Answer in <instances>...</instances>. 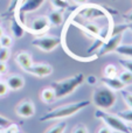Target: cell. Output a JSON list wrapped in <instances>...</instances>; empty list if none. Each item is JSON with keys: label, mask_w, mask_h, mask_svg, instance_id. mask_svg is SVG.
Masks as SVG:
<instances>
[{"label": "cell", "mask_w": 132, "mask_h": 133, "mask_svg": "<svg viewBox=\"0 0 132 133\" xmlns=\"http://www.w3.org/2000/svg\"><path fill=\"white\" fill-rule=\"evenodd\" d=\"M84 79H85L84 75L80 72V74L71 76V77L64 78V79L57 81V82H53L50 84V87L53 88L54 92H55V98L60 99V98L68 96V95L72 94L84 82Z\"/></svg>", "instance_id": "cell-1"}, {"label": "cell", "mask_w": 132, "mask_h": 133, "mask_svg": "<svg viewBox=\"0 0 132 133\" xmlns=\"http://www.w3.org/2000/svg\"><path fill=\"white\" fill-rule=\"evenodd\" d=\"M90 105V101H81L77 103H71L68 105H63L60 108H56L47 112L44 116L40 118V122H47V120L53 119H61V118H67L70 116L75 115L76 112L85 109L87 106Z\"/></svg>", "instance_id": "cell-2"}, {"label": "cell", "mask_w": 132, "mask_h": 133, "mask_svg": "<svg viewBox=\"0 0 132 133\" xmlns=\"http://www.w3.org/2000/svg\"><path fill=\"white\" fill-rule=\"evenodd\" d=\"M116 95L115 91L109 89L108 87H101L94 91L93 102L101 110H109L116 103Z\"/></svg>", "instance_id": "cell-3"}, {"label": "cell", "mask_w": 132, "mask_h": 133, "mask_svg": "<svg viewBox=\"0 0 132 133\" xmlns=\"http://www.w3.org/2000/svg\"><path fill=\"white\" fill-rule=\"evenodd\" d=\"M95 117L103 120L107 124V126L112 131H116L119 133H132L129 126L125 124L124 120H122L117 115L105 112L104 110H97L95 112Z\"/></svg>", "instance_id": "cell-4"}, {"label": "cell", "mask_w": 132, "mask_h": 133, "mask_svg": "<svg viewBox=\"0 0 132 133\" xmlns=\"http://www.w3.org/2000/svg\"><path fill=\"white\" fill-rule=\"evenodd\" d=\"M44 1H46V0H20V5L18 6V16H16L18 20L23 25V14L35 12L36 9H39L40 7L43 5ZM16 2H18V0L14 1L13 6Z\"/></svg>", "instance_id": "cell-5"}, {"label": "cell", "mask_w": 132, "mask_h": 133, "mask_svg": "<svg viewBox=\"0 0 132 133\" xmlns=\"http://www.w3.org/2000/svg\"><path fill=\"white\" fill-rule=\"evenodd\" d=\"M77 15L82 16L83 19H96L101 18V16H108V13L104 8H102L101 6L97 5H91V4H84L82 5V7L77 11Z\"/></svg>", "instance_id": "cell-6"}, {"label": "cell", "mask_w": 132, "mask_h": 133, "mask_svg": "<svg viewBox=\"0 0 132 133\" xmlns=\"http://www.w3.org/2000/svg\"><path fill=\"white\" fill-rule=\"evenodd\" d=\"M61 43V39L57 36H39L32 41V44L43 51H51Z\"/></svg>", "instance_id": "cell-7"}, {"label": "cell", "mask_w": 132, "mask_h": 133, "mask_svg": "<svg viewBox=\"0 0 132 133\" xmlns=\"http://www.w3.org/2000/svg\"><path fill=\"white\" fill-rule=\"evenodd\" d=\"M122 39H123V34H116V35H110L109 39L107 41L103 42V44L100 47L98 50V55L103 56L107 55L109 53L116 50V48L122 43Z\"/></svg>", "instance_id": "cell-8"}, {"label": "cell", "mask_w": 132, "mask_h": 133, "mask_svg": "<svg viewBox=\"0 0 132 133\" xmlns=\"http://www.w3.org/2000/svg\"><path fill=\"white\" fill-rule=\"evenodd\" d=\"M50 27V23H49L48 16H37L34 20L30 22V25L28 26V30L33 34H43Z\"/></svg>", "instance_id": "cell-9"}, {"label": "cell", "mask_w": 132, "mask_h": 133, "mask_svg": "<svg viewBox=\"0 0 132 133\" xmlns=\"http://www.w3.org/2000/svg\"><path fill=\"white\" fill-rule=\"evenodd\" d=\"M27 72L37 76V77H46L53 72V66L50 64H47V63H39V64L33 63V65L28 69Z\"/></svg>", "instance_id": "cell-10"}, {"label": "cell", "mask_w": 132, "mask_h": 133, "mask_svg": "<svg viewBox=\"0 0 132 133\" xmlns=\"http://www.w3.org/2000/svg\"><path fill=\"white\" fill-rule=\"evenodd\" d=\"M35 113L34 104L30 101H23L16 106V115L22 118H29L33 117Z\"/></svg>", "instance_id": "cell-11"}, {"label": "cell", "mask_w": 132, "mask_h": 133, "mask_svg": "<svg viewBox=\"0 0 132 133\" xmlns=\"http://www.w3.org/2000/svg\"><path fill=\"white\" fill-rule=\"evenodd\" d=\"M101 81L103 82V84H104L105 87H108L109 89H111L112 91H121V90H123L124 88H125L124 83L122 82L118 77H116V76H114V77L104 76V77H102Z\"/></svg>", "instance_id": "cell-12"}, {"label": "cell", "mask_w": 132, "mask_h": 133, "mask_svg": "<svg viewBox=\"0 0 132 133\" xmlns=\"http://www.w3.org/2000/svg\"><path fill=\"white\" fill-rule=\"evenodd\" d=\"M15 62L18 63L19 66H21L25 71H27L28 69L33 65L32 56H30V54L27 53V51H20V53L16 54Z\"/></svg>", "instance_id": "cell-13"}, {"label": "cell", "mask_w": 132, "mask_h": 133, "mask_svg": "<svg viewBox=\"0 0 132 133\" xmlns=\"http://www.w3.org/2000/svg\"><path fill=\"white\" fill-rule=\"evenodd\" d=\"M6 84L8 87V90H20L23 88L25 85V79H23L22 76H19V75H12L7 78L6 81Z\"/></svg>", "instance_id": "cell-14"}, {"label": "cell", "mask_w": 132, "mask_h": 133, "mask_svg": "<svg viewBox=\"0 0 132 133\" xmlns=\"http://www.w3.org/2000/svg\"><path fill=\"white\" fill-rule=\"evenodd\" d=\"M11 29H12V33H13L14 37H16V39L22 37L23 34H25V30H26L25 29V26H23L22 23L18 20V18H16V16H14V18L12 19Z\"/></svg>", "instance_id": "cell-15"}, {"label": "cell", "mask_w": 132, "mask_h": 133, "mask_svg": "<svg viewBox=\"0 0 132 133\" xmlns=\"http://www.w3.org/2000/svg\"><path fill=\"white\" fill-rule=\"evenodd\" d=\"M49 23L53 26H60L63 22V12L62 9H54L48 14Z\"/></svg>", "instance_id": "cell-16"}, {"label": "cell", "mask_w": 132, "mask_h": 133, "mask_svg": "<svg viewBox=\"0 0 132 133\" xmlns=\"http://www.w3.org/2000/svg\"><path fill=\"white\" fill-rule=\"evenodd\" d=\"M41 99L47 104H50L55 101V92H54L53 88L48 87V88H44L43 90L41 91Z\"/></svg>", "instance_id": "cell-17"}, {"label": "cell", "mask_w": 132, "mask_h": 133, "mask_svg": "<svg viewBox=\"0 0 132 133\" xmlns=\"http://www.w3.org/2000/svg\"><path fill=\"white\" fill-rule=\"evenodd\" d=\"M80 26H81L88 34L94 35V36H100L101 35V28L98 27L97 25H95V23L88 22V23H82V25H80Z\"/></svg>", "instance_id": "cell-18"}, {"label": "cell", "mask_w": 132, "mask_h": 133, "mask_svg": "<svg viewBox=\"0 0 132 133\" xmlns=\"http://www.w3.org/2000/svg\"><path fill=\"white\" fill-rule=\"evenodd\" d=\"M117 54L122 56H125V57H132V44H119L116 48Z\"/></svg>", "instance_id": "cell-19"}, {"label": "cell", "mask_w": 132, "mask_h": 133, "mask_svg": "<svg viewBox=\"0 0 132 133\" xmlns=\"http://www.w3.org/2000/svg\"><path fill=\"white\" fill-rule=\"evenodd\" d=\"M118 78L124 83V85H131L132 84V72L128 70H124L119 74Z\"/></svg>", "instance_id": "cell-20"}, {"label": "cell", "mask_w": 132, "mask_h": 133, "mask_svg": "<svg viewBox=\"0 0 132 133\" xmlns=\"http://www.w3.org/2000/svg\"><path fill=\"white\" fill-rule=\"evenodd\" d=\"M65 129H67V123L61 122V123H58V124L54 125L53 127H50L46 133H63Z\"/></svg>", "instance_id": "cell-21"}, {"label": "cell", "mask_w": 132, "mask_h": 133, "mask_svg": "<svg viewBox=\"0 0 132 133\" xmlns=\"http://www.w3.org/2000/svg\"><path fill=\"white\" fill-rule=\"evenodd\" d=\"M128 29V23H119V25H115L111 29V33L109 35H116V34H123L125 30Z\"/></svg>", "instance_id": "cell-22"}, {"label": "cell", "mask_w": 132, "mask_h": 133, "mask_svg": "<svg viewBox=\"0 0 132 133\" xmlns=\"http://www.w3.org/2000/svg\"><path fill=\"white\" fill-rule=\"evenodd\" d=\"M119 118L124 122H129V123H132V109L130 110H125V111H121V112L117 113Z\"/></svg>", "instance_id": "cell-23"}, {"label": "cell", "mask_w": 132, "mask_h": 133, "mask_svg": "<svg viewBox=\"0 0 132 133\" xmlns=\"http://www.w3.org/2000/svg\"><path fill=\"white\" fill-rule=\"evenodd\" d=\"M119 63L125 70L132 72V57H125V58H119Z\"/></svg>", "instance_id": "cell-24"}, {"label": "cell", "mask_w": 132, "mask_h": 133, "mask_svg": "<svg viewBox=\"0 0 132 133\" xmlns=\"http://www.w3.org/2000/svg\"><path fill=\"white\" fill-rule=\"evenodd\" d=\"M50 2L55 7V9H64L69 7V4L65 0H50Z\"/></svg>", "instance_id": "cell-25"}, {"label": "cell", "mask_w": 132, "mask_h": 133, "mask_svg": "<svg viewBox=\"0 0 132 133\" xmlns=\"http://www.w3.org/2000/svg\"><path fill=\"white\" fill-rule=\"evenodd\" d=\"M116 66L114 64H108L107 66L104 68V74L105 76H108V77H114V76H116Z\"/></svg>", "instance_id": "cell-26"}, {"label": "cell", "mask_w": 132, "mask_h": 133, "mask_svg": "<svg viewBox=\"0 0 132 133\" xmlns=\"http://www.w3.org/2000/svg\"><path fill=\"white\" fill-rule=\"evenodd\" d=\"M9 58V48L1 47L0 48V62H6Z\"/></svg>", "instance_id": "cell-27"}, {"label": "cell", "mask_w": 132, "mask_h": 133, "mask_svg": "<svg viewBox=\"0 0 132 133\" xmlns=\"http://www.w3.org/2000/svg\"><path fill=\"white\" fill-rule=\"evenodd\" d=\"M0 43H1L2 47L9 48L12 46V37L8 36V35H1L0 36Z\"/></svg>", "instance_id": "cell-28"}, {"label": "cell", "mask_w": 132, "mask_h": 133, "mask_svg": "<svg viewBox=\"0 0 132 133\" xmlns=\"http://www.w3.org/2000/svg\"><path fill=\"white\" fill-rule=\"evenodd\" d=\"M122 96H123L124 101H125V103L128 104L129 108L132 109V94H131V92L122 90Z\"/></svg>", "instance_id": "cell-29"}, {"label": "cell", "mask_w": 132, "mask_h": 133, "mask_svg": "<svg viewBox=\"0 0 132 133\" xmlns=\"http://www.w3.org/2000/svg\"><path fill=\"white\" fill-rule=\"evenodd\" d=\"M7 92H8V87H7L6 82L0 81V97H4Z\"/></svg>", "instance_id": "cell-30"}, {"label": "cell", "mask_w": 132, "mask_h": 133, "mask_svg": "<svg viewBox=\"0 0 132 133\" xmlns=\"http://www.w3.org/2000/svg\"><path fill=\"white\" fill-rule=\"evenodd\" d=\"M72 133H88V130H87V127L84 125H78V126H76L74 129Z\"/></svg>", "instance_id": "cell-31"}, {"label": "cell", "mask_w": 132, "mask_h": 133, "mask_svg": "<svg viewBox=\"0 0 132 133\" xmlns=\"http://www.w3.org/2000/svg\"><path fill=\"white\" fill-rule=\"evenodd\" d=\"M9 124H11V122H9L7 118L0 116V127H6V126H8Z\"/></svg>", "instance_id": "cell-32"}, {"label": "cell", "mask_w": 132, "mask_h": 133, "mask_svg": "<svg viewBox=\"0 0 132 133\" xmlns=\"http://www.w3.org/2000/svg\"><path fill=\"white\" fill-rule=\"evenodd\" d=\"M7 72L6 62H0V75H5Z\"/></svg>", "instance_id": "cell-33"}, {"label": "cell", "mask_w": 132, "mask_h": 133, "mask_svg": "<svg viewBox=\"0 0 132 133\" xmlns=\"http://www.w3.org/2000/svg\"><path fill=\"white\" fill-rule=\"evenodd\" d=\"M87 82H88L90 85H94L96 82H97V78H96L95 76L91 75V76H89V77H87Z\"/></svg>", "instance_id": "cell-34"}, {"label": "cell", "mask_w": 132, "mask_h": 133, "mask_svg": "<svg viewBox=\"0 0 132 133\" xmlns=\"http://www.w3.org/2000/svg\"><path fill=\"white\" fill-rule=\"evenodd\" d=\"M98 133H112V130H110L108 126H105V127H101L100 131H98Z\"/></svg>", "instance_id": "cell-35"}, {"label": "cell", "mask_w": 132, "mask_h": 133, "mask_svg": "<svg viewBox=\"0 0 132 133\" xmlns=\"http://www.w3.org/2000/svg\"><path fill=\"white\" fill-rule=\"evenodd\" d=\"M124 19L128 21V23L129 22H132V11L129 12V13H126L125 15H124Z\"/></svg>", "instance_id": "cell-36"}, {"label": "cell", "mask_w": 132, "mask_h": 133, "mask_svg": "<svg viewBox=\"0 0 132 133\" xmlns=\"http://www.w3.org/2000/svg\"><path fill=\"white\" fill-rule=\"evenodd\" d=\"M74 2H76L77 5H84L88 2V0H74Z\"/></svg>", "instance_id": "cell-37"}, {"label": "cell", "mask_w": 132, "mask_h": 133, "mask_svg": "<svg viewBox=\"0 0 132 133\" xmlns=\"http://www.w3.org/2000/svg\"><path fill=\"white\" fill-rule=\"evenodd\" d=\"M128 29H130L131 32H132V22H129L128 23Z\"/></svg>", "instance_id": "cell-38"}, {"label": "cell", "mask_w": 132, "mask_h": 133, "mask_svg": "<svg viewBox=\"0 0 132 133\" xmlns=\"http://www.w3.org/2000/svg\"><path fill=\"white\" fill-rule=\"evenodd\" d=\"M2 35V29H1V27H0V36Z\"/></svg>", "instance_id": "cell-39"}, {"label": "cell", "mask_w": 132, "mask_h": 133, "mask_svg": "<svg viewBox=\"0 0 132 133\" xmlns=\"http://www.w3.org/2000/svg\"><path fill=\"white\" fill-rule=\"evenodd\" d=\"M1 47H2V46H1V43H0V48H1Z\"/></svg>", "instance_id": "cell-40"}]
</instances>
